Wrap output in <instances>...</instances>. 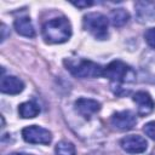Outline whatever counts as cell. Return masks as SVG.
<instances>
[{
  "label": "cell",
  "mask_w": 155,
  "mask_h": 155,
  "mask_svg": "<svg viewBox=\"0 0 155 155\" xmlns=\"http://www.w3.org/2000/svg\"><path fill=\"white\" fill-rule=\"evenodd\" d=\"M84 28L96 39L105 40L108 38V18L99 12H90L84 16Z\"/></svg>",
  "instance_id": "obj_4"
},
{
  "label": "cell",
  "mask_w": 155,
  "mask_h": 155,
  "mask_svg": "<svg viewBox=\"0 0 155 155\" xmlns=\"http://www.w3.org/2000/svg\"><path fill=\"white\" fill-rule=\"evenodd\" d=\"M110 124L120 131H128L136 126L137 117L131 110H121L113 114L110 117Z\"/></svg>",
  "instance_id": "obj_6"
},
{
  "label": "cell",
  "mask_w": 155,
  "mask_h": 155,
  "mask_svg": "<svg viewBox=\"0 0 155 155\" xmlns=\"http://www.w3.org/2000/svg\"><path fill=\"white\" fill-rule=\"evenodd\" d=\"M103 76L111 80L114 84H124V82H132L136 80V74L126 63L122 61H113L105 68Z\"/></svg>",
  "instance_id": "obj_3"
},
{
  "label": "cell",
  "mask_w": 155,
  "mask_h": 155,
  "mask_svg": "<svg viewBox=\"0 0 155 155\" xmlns=\"http://www.w3.org/2000/svg\"><path fill=\"white\" fill-rule=\"evenodd\" d=\"M39 113H40V107L33 101H28L18 105V114L23 119H33L38 116Z\"/></svg>",
  "instance_id": "obj_13"
},
{
  "label": "cell",
  "mask_w": 155,
  "mask_h": 155,
  "mask_svg": "<svg viewBox=\"0 0 155 155\" xmlns=\"http://www.w3.org/2000/svg\"><path fill=\"white\" fill-rule=\"evenodd\" d=\"M71 4L79 8H86V7H90L91 5H93L92 1H73Z\"/></svg>",
  "instance_id": "obj_18"
},
{
  "label": "cell",
  "mask_w": 155,
  "mask_h": 155,
  "mask_svg": "<svg viewBox=\"0 0 155 155\" xmlns=\"http://www.w3.org/2000/svg\"><path fill=\"white\" fill-rule=\"evenodd\" d=\"M143 131H144V133H145L149 138H151L153 140H155V121H149V122H147V124L144 125V127H143Z\"/></svg>",
  "instance_id": "obj_17"
},
{
  "label": "cell",
  "mask_w": 155,
  "mask_h": 155,
  "mask_svg": "<svg viewBox=\"0 0 155 155\" xmlns=\"http://www.w3.org/2000/svg\"><path fill=\"white\" fill-rule=\"evenodd\" d=\"M42 38L47 44H63L71 36V24L65 17H56L42 25Z\"/></svg>",
  "instance_id": "obj_1"
},
{
  "label": "cell",
  "mask_w": 155,
  "mask_h": 155,
  "mask_svg": "<svg viewBox=\"0 0 155 155\" xmlns=\"http://www.w3.org/2000/svg\"><path fill=\"white\" fill-rule=\"evenodd\" d=\"M136 16L140 23H150L155 21V5L149 1H138L134 5Z\"/></svg>",
  "instance_id": "obj_11"
},
{
  "label": "cell",
  "mask_w": 155,
  "mask_h": 155,
  "mask_svg": "<svg viewBox=\"0 0 155 155\" xmlns=\"http://www.w3.org/2000/svg\"><path fill=\"white\" fill-rule=\"evenodd\" d=\"M13 27H15L16 31L22 36H25V38H34L35 36V30H34L33 23H31L30 18L27 16L16 18L13 22Z\"/></svg>",
  "instance_id": "obj_12"
},
{
  "label": "cell",
  "mask_w": 155,
  "mask_h": 155,
  "mask_svg": "<svg viewBox=\"0 0 155 155\" xmlns=\"http://www.w3.org/2000/svg\"><path fill=\"white\" fill-rule=\"evenodd\" d=\"M120 145L128 154H140L144 153L148 148L145 138H143L139 134H130L124 137L120 140Z\"/></svg>",
  "instance_id": "obj_7"
},
{
  "label": "cell",
  "mask_w": 155,
  "mask_h": 155,
  "mask_svg": "<svg viewBox=\"0 0 155 155\" xmlns=\"http://www.w3.org/2000/svg\"><path fill=\"white\" fill-rule=\"evenodd\" d=\"M74 105H75V110L85 119H90L92 115H94L97 111L101 110V103L91 98L81 97L75 101Z\"/></svg>",
  "instance_id": "obj_9"
},
{
  "label": "cell",
  "mask_w": 155,
  "mask_h": 155,
  "mask_svg": "<svg viewBox=\"0 0 155 155\" xmlns=\"http://www.w3.org/2000/svg\"><path fill=\"white\" fill-rule=\"evenodd\" d=\"M56 155H75L76 149L75 145L69 140H61L56 144L54 148Z\"/></svg>",
  "instance_id": "obj_15"
},
{
  "label": "cell",
  "mask_w": 155,
  "mask_h": 155,
  "mask_svg": "<svg viewBox=\"0 0 155 155\" xmlns=\"http://www.w3.org/2000/svg\"><path fill=\"white\" fill-rule=\"evenodd\" d=\"M22 137L30 144H50L52 140V133L40 126L31 125L22 130Z\"/></svg>",
  "instance_id": "obj_5"
},
{
  "label": "cell",
  "mask_w": 155,
  "mask_h": 155,
  "mask_svg": "<svg viewBox=\"0 0 155 155\" xmlns=\"http://www.w3.org/2000/svg\"><path fill=\"white\" fill-rule=\"evenodd\" d=\"M0 90L2 93H6V94H18L24 90V82L17 76L2 75L1 82H0Z\"/></svg>",
  "instance_id": "obj_10"
},
{
  "label": "cell",
  "mask_w": 155,
  "mask_h": 155,
  "mask_svg": "<svg viewBox=\"0 0 155 155\" xmlns=\"http://www.w3.org/2000/svg\"><path fill=\"white\" fill-rule=\"evenodd\" d=\"M12 155H33V154H24V153H16V154H12Z\"/></svg>",
  "instance_id": "obj_19"
},
{
  "label": "cell",
  "mask_w": 155,
  "mask_h": 155,
  "mask_svg": "<svg viewBox=\"0 0 155 155\" xmlns=\"http://www.w3.org/2000/svg\"><path fill=\"white\" fill-rule=\"evenodd\" d=\"M64 64L74 76L80 79L103 76L104 73L102 65L88 59H65Z\"/></svg>",
  "instance_id": "obj_2"
},
{
  "label": "cell",
  "mask_w": 155,
  "mask_h": 155,
  "mask_svg": "<svg viewBox=\"0 0 155 155\" xmlns=\"http://www.w3.org/2000/svg\"><path fill=\"white\" fill-rule=\"evenodd\" d=\"M144 39L150 47L155 48V28L147 29V31L144 33Z\"/></svg>",
  "instance_id": "obj_16"
},
{
  "label": "cell",
  "mask_w": 155,
  "mask_h": 155,
  "mask_svg": "<svg viewBox=\"0 0 155 155\" xmlns=\"http://www.w3.org/2000/svg\"><path fill=\"white\" fill-rule=\"evenodd\" d=\"M130 19V13L125 8H115L110 13V21L111 24L116 28L124 27Z\"/></svg>",
  "instance_id": "obj_14"
},
{
  "label": "cell",
  "mask_w": 155,
  "mask_h": 155,
  "mask_svg": "<svg viewBox=\"0 0 155 155\" xmlns=\"http://www.w3.org/2000/svg\"><path fill=\"white\" fill-rule=\"evenodd\" d=\"M133 102L137 105V113L140 116H147L149 115L154 108H155V102L151 98V96L145 92V91H138L133 94L132 97Z\"/></svg>",
  "instance_id": "obj_8"
}]
</instances>
